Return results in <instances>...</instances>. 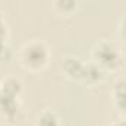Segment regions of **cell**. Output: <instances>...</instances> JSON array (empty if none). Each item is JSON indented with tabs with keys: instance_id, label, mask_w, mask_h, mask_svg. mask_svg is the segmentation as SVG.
<instances>
[{
	"instance_id": "7c38bea8",
	"label": "cell",
	"mask_w": 126,
	"mask_h": 126,
	"mask_svg": "<svg viewBox=\"0 0 126 126\" xmlns=\"http://www.w3.org/2000/svg\"><path fill=\"white\" fill-rule=\"evenodd\" d=\"M1 24H6V21H4V15H3V12L0 10V25Z\"/></svg>"
},
{
	"instance_id": "8992f818",
	"label": "cell",
	"mask_w": 126,
	"mask_h": 126,
	"mask_svg": "<svg viewBox=\"0 0 126 126\" xmlns=\"http://www.w3.org/2000/svg\"><path fill=\"white\" fill-rule=\"evenodd\" d=\"M106 78V72L94 62L85 63L82 76H81V82H84L88 87H94L97 84L103 82V79Z\"/></svg>"
},
{
	"instance_id": "277c9868",
	"label": "cell",
	"mask_w": 126,
	"mask_h": 126,
	"mask_svg": "<svg viewBox=\"0 0 126 126\" xmlns=\"http://www.w3.org/2000/svg\"><path fill=\"white\" fill-rule=\"evenodd\" d=\"M111 100H113L114 109L122 116H126V78H119L113 84Z\"/></svg>"
},
{
	"instance_id": "8fae6325",
	"label": "cell",
	"mask_w": 126,
	"mask_h": 126,
	"mask_svg": "<svg viewBox=\"0 0 126 126\" xmlns=\"http://www.w3.org/2000/svg\"><path fill=\"white\" fill-rule=\"evenodd\" d=\"M114 126H126V116L120 117L119 120H116L114 122Z\"/></svg>"
},
{
	"instance_id": "52a82bcc",
	"label": "cell",
	"mask_w": 126,
	"mask_h": 126,
	"mask_svg": "<svg viewBox=\"0 0 126 126\" xmlns=\"http://www.w3.org/2000/svg\"><path fill=\"white\" fill-rule=\"evenodd\" d=\"M34 126H62V119L56 111L46 109L35 117Z\"/></svg>"
},
{
	"instance_id": "30bf717a",
	"label": "cell",
	"mask_w": 126,
	"mask_h": 126,
	"mask_svg": "<svg viewBox=\"0 0 126 126\" xmlns=\"http://www.w3.org/2000/svg\"><path fill=\"white\" fill-rule=\"evenodd\" d=\"M117 35L120 38V41L126 46V15L122 16V19L119 21V27H117Z\"/></svg>"
},
{
	"instance_id": "ba28073f",
	"label": "cell",
	"mask_w": 126,
	"mask_h": 126,
	"mask_svg": "<svg viewBox=\"0 0 126 126\" xmlns=\"http://www.w3.org/2000/svg\"><path fill=\"white\" fill-rule=\"evenodd\" d=\"M22 90H24V85H22L21 79H18L15 76H9L4 81H1V90L0 91L4 93V94L13 95V97H21Z\"/></svg>"
},
{
	"instance_id": "7a4b0ae2",
	"label": "cell",
	"mask_w": 126,
	"mask_h": 126,
	"mask_svg": "<svg viewBox=\"0 0 126 126\" xmlns=\"http://www.w3.org/2000/svg\"><path fill=\"white\" fill-rule=\"evenodd\" d=\"M50 48L41 40H32L19 50V64L30 72H40L47 67L50 62Z\"/></svg>"
},
{
	"instance_id": "5b68a950",
	"label": "cell",
	"mask_w": 126,
	"mask_h": 126,
	"mask_svg": "<svg viewBox=\"0 0 126 126\" xmlns=\"http://www.w3.org/2000/svg\"><path fill=\"white\" fill-rule=\"evenodd\" d=\"M84 67H85V62L81 60L76 56H66L63 59V64H62L63 73L67 78L73 79V81H81Z\"/></svg>"
},
{
	"instance_id": "5bb4252c",
	"label": "cell",
	"mask_w": 126,
	"mask_h": 126,
	"mask_svg": "<svg viewBox=\"0 0 126 126\" xmlns=\"http://www.w3.org/2000/svg\"><path fill=\"white\" fill-rule=\"evenodd\" d=\"M0 90H1V81H0Z\"/></svg>"
},
{
	"instance_id": "3957f363",
	"label": "cell",
	"mask_w": 126,
	"mask_h": 126,
	"mask_svg": "<svg viewBox=\"0 0 126 126\" xmlns=\"http://www.w3.org/2000/svg\"><path fill=\"white\" fill-rule=\"evenodd\" d=\"M22 116V104L19 97L0 91V120L7 125H15Z\"/></svg>"
},
{
	"instance_id": "6da1fadb",
	"label": "cell",
	"mask_w": 126,
	"mask_h": 126,
	"mask_svg": "<svg viewBox=\"0 0 126 126\" xmlns=\"http://www.w3.org/2000/svg\"><path fill=\"white\" fill-rule=\"evenodd\" d=\"M93 62L97 63L106 73L107 72H117L123 69L126 64V56L122 48L113 41H100L91 50Z\"/></svg>"
},
{
	"instance_id": "9c48e42d",
	"label": "cell",
	"mask_w": 126,
	"mask_h": 126,
	"mask_svg": "<svg viewBox=\"0 0 126 126\" xmlns=\"http://www.w3.org/2000/svg\"><path fill=\"white\" fill-rule=\"evenodd\" d=\"M81 0H53V7L57 13L69 16L78 10Z\"/></svg>"
},
{
	"instance_id": "4fadbf2b",
	"label": "cell",
	"mask_w": 126,
	"mask_h": 126,
	"mask_svg": "<svg viewBox=\"0 0 126 126\" xmlns=\"http://www.w3.org/2000/svg\"><path fill=\"white\" fill-rule=\"evenodd\" d=\"M103 126H114V123H107V125H103Z\"/></svg>"
}]
</instances>
